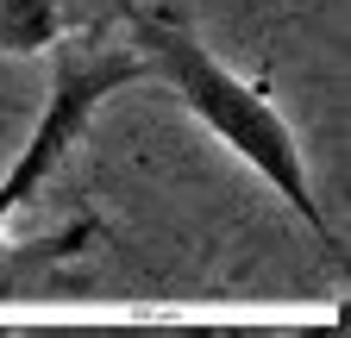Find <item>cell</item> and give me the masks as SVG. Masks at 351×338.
I'll return each mask as SVG.
<instances>
[{"label":"cell","mask_w":351,"mask_h":338,"mask_svg":"<svg viewBox=\"0 0 351 338\" xmlns=\"http://www.w3.org/2000/svg\"><path fill=\"white\" fill-rule=\"evenodd\" d=\"M125 44L145 57V75L169 81L176 101H182L207 132L251 169V176H263L289 200V213L314 232L320 244H339L326 207L314 194V176H307V157H301V144L289 132V119L270 107V94L251 88L245 75H232L226 63L201 44V31L189 19H176V13H132L125 19Z\"/></svg>","instance_id":"1"},{"label":"cell","mask_w":351,"mask_h":338,"mask_svg":"<svg viewBox=\"0 0 351 338\" xmlns=\"http://www.w3.org/2000/svg\"><path fill=\"white\" fill-rule=\"evenodd\" d=\"M51 94L38 107V125L32 138L13 151V163L0 169V244H7V226L13 213L51 182V169L75 151V138L95 125V113L132 88V81H145V57L132 44H113L107 31H82V38H57L51 51Z\"/></svg>","instance_id":"2"},{"label":"cell","mask_w":351,"mask_h":338,"mask_svg":"<svg viewBox=\"0 0 351 338\" xmlns=\"http://www.w3.org/2000/svg\"><path fill=\"white\" fill-rule=\"evenodd\" d=\"M63 38V0H0V57H44Z\"/></svg>","instance_id":"3"}]
</instances>
